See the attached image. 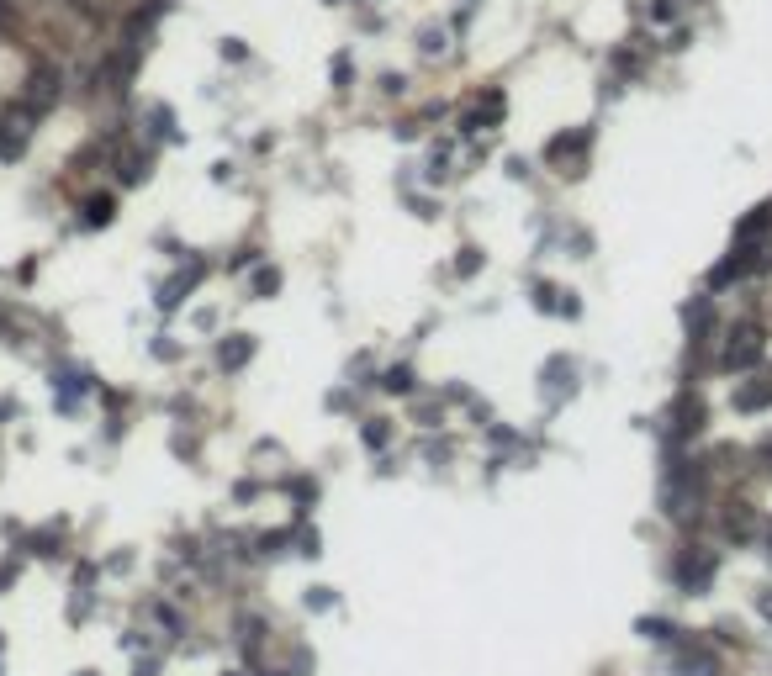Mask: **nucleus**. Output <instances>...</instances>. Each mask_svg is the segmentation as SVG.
Instances as JSON below:
<instances>
[{"instance_id": "obj_17", "label": "nucleus", "mask_w": 772, "mask_h": 676, "mask_svg": "<svg viewBox=\"0 0 772 676\" xmlns=\"http://www.w3.org/2000/svg\"><path fill=\"white\" fill-rule=\"evenodd\" d=\"M640 634H646V640H672V624H667V618H640Z\"/></svg>"}, {"instance_id": "obj_11", "label": "nucleus", "mask_w": 772, "mask_h": 676, "mask_svg": "<svg viewBox=\"0 0 772 676\" xmlns=\"http://www.w3.org/2000/svg\"><path fill=\"white\" fill-rule=\"evenodd\" d=\"M196 280H201V265L180 270L175 280H164V291H159V307H164V312H175V307H180V296H186V291L196 286Z\"/></svg>"}, {"instance_id": "obj_5", "label": "nucleus", "mask_w": 772, "mask_h": 676, "mask_svg": "<svg viewBox=\"0 0 772 676\" xmlns=\"http://www.w3.org/2000/svg\"><path fill=\"white\" fill-rule=\"evenodd\" d=\"M53 101H59V69L38 64V69H32V80H27V106L32 111H48Z\"/></svg>"}, {"instance_id": "obj_12", "label": "nucleus", "mask_w": 772, "mask_h": 676, "mask_svg": "<svg viewBox=\"0 0 772 676\" xmlns=\"http://www.w3.org/2000/svg\"><path fill=\"white\" fill-rule=\"evenodd\" d=\"M767 228H772V206H757V212H751L741 228H735V243H757Z\"/></svg>"}, {"instance_id": "obj_7", "label": "nucleus", "mask_w": 772, "mask_h": 676, "mask_svg": "<svg viewBox=\"0 0 772 676\" xmlns=\"http://www.w3.org/2000/svg\"><path fill=\"white\" fill-rule=\"evenodd\" d=\"M254 360V338L249 333H228L223 344H217V365L223 370H244Z\"/></svg>"}, {"instance_id": "obj_18", "label": "nucleus", "mask_w": 772, "mask_h": 676, "mask_svg": "<svg viewBox=\"0 0 772 676\" xmlns=\"http://www.w3.org/2000/svg\"><path fill=\"white\" fill-rule=\"evenodd\" d=\"M365 444H371V449H381V444H386V423H381V418L365 423Z\"/></svg>"}, {"instance_id": "obj_15", "label": "nucleus", "mask_w": 772, "mask_h": 676, "mask_svg": "<svg viewBox=\"0 0 772 676\" xmlns=\"http://www.w3.org/2000/svg\"><path fill=\"white\" fill-rule=\"evenodd\" d=\"M85 222L90 228H106V222H112V196H90L85 201Z\"/></svg>"}, {"instance_id": "obj_2", "label": "nucleus", "mask_w": 772, "mask_h": 676, "mask_svg": "<svg viewBox=\"0 0 772 676\" xmlns=\"http://www.w3.org/2000/svg\"><path fill=\"white\" fill-rule=\"evenodd\" d=\"M661 507H667V518H677V523L698 518V471L667 476V486H661Z\"/></svg>"}, {"instance_id": "obj_3", "label": "nucleus", "mask_w": 772, "mask_h": 676, "mask_svg": "<svg viewBox=\"0 0 772 676\" xmlns=\"http://www.w3.org/2000/svg\"><path fill=\"white\" fill-rule=\"evenodd\" d=\"M762 349H767V344H762V328H757V323H741V328L730 333L720 365H725V370H751V365L762 360Z\"/></svg>"}, {"instance_id": "obj_22", "label": "nucleus", "mask_w": 772, "mask_h": 676, "mask_svg": "<svg viewBox=\"0 0 772 676\" xmlns=\"http://www.w3.org/2000/svg\"><path fill=\"white\" fill-rule=\"evenodd\" d=\"M445 48V32H424V53H439Z\"/></svg>"}, {"instance_id": "obj_23", "label": "nucleus", "mask_w": 772, "mask_h": 676, "mask_svg": "<svg viewBox=\"0 0 772 676\" xmlns=\"http://www.w3.org/2000/svg\"><path fill=\"white\" fill-rule=\"evenodd\" d=\"M757 608H762V618L772 624V592H762V597H757Z\"/></svg>"}, {"instance_id": "obj_9", "label": "nucleus", "mask_w": 772, "mask_h": 676, "mask_svg": "<svg viewBox=\"0 0 772 676\" xmlns=\"http://www.w3.org/2000/svg\"><path fill=\"white\" fill-rule=\"evenodd\" d=\"M698 428H704V402H698V397H683V402H677V423H672V439L683 444V439H693V434H698Z\"/></svg>"}, {"instance_id": "obj_24", "label": "nucleus", "mask_w": 772, "mask_h": 676, "mask_svg": "<svg viewBox=\"0 0 772 676\" xmlns=\"http://www.w3.org/2000/svg\"><path fill=\"white\" fill-rule=\"evenodd\" d=\"M757 455H762V465H767V471H772V439H767V444L757 449Z\"/></svg>"}, {"instance_id": "obj_14", "label": "nucleus", "mask_w": 772, "mask_h": 676, "mask_svg": "<svg viewBox=\"0 0 772 676\" xmlns=\"http://www.w3.org/2000/svg\"><path fill=\"white\" fill-rule=\"evenodd\" d=\"M582 148H587V133H572V138H550V148H545V154L550 159H572V154H582Z\"/></svg>"}, {"instance_id": "obj_19", "label": "nucleus", "mask_w": 772, "mask_h": 676, "mask_svg": "<svg viewBox=\"0 0 772 676\" xmlns=\"http://www.w3.org/2000/svg\"><path fill=\"white\" fill-rule=\"evenodd\" d=\"M275 286H281V275H275V270H260V275H254V291H260V296H270Z\"/></svg>"}, {"instance_id": "obj_1", "label": "nucleus", "mask_w": 772, "mask_h": 676, "mask_svg": "<svg viewBox=\"0 0 772 676\" xmlns=\"http://www.w3.org/2000/svg\"><path fill=\"white\" fill-rule=\"evenodd\" d=\"M714 571H720V560H714V550H698V544H688V550L677 555V566H672V576H677V587H683V592H709Z\"/></svg>"}, {"instance_id": "obj_21", "label": "nucleus", "mask_w": 772, "mask_h": 676, "mask_svg": "<svg viewBox=\"0 0 772 676\" xmlns=\"http://www.w3.org/2000/svg\"><path fill=\"white\" fill-rule=\"evenodd\" d=\"M328 603H334V592H328V587H318V592H307V608H328Z\"/></svg>"}, {"instance_id": "obj_6", "label": "nucleus", "mask_w": 772, "mask_h": 676, "mask_svg": "<svg viewBox=\"0 0 772 676\" xmlns=\"http://www.w3.org/2000/svg\"><path fill=\"white\" fill-rule=\"evenodd\" d=\"M572 391H577L572 360H550L545 365V402H561V397H572Z\"/></svg>"}, {"instance_id": "obj_10", "label": "nucleus", "mask_w": 772, "mask_h": 676, "mask_svg": "<svg viewBox=\"0 0 772 676\" xmlns=\"http://www.w3.org/2000/svg\"><path fill=\"white\" fill-rule=\"evenodd\" d=\"M720 523H725L730 539H751V534H757V513H751V502H730Z\"/></svg>"}, {"instance_id": "obj_4", "label": "nucleus", "mask_w": 772, "mask_h": 676, "mask_svg": "<svg viewBox=\"0 0 772 676\" xmlns=\"http://www.w3.org/2000/svg\"><path fill=\"white\" fill-rule=\"evenodd\" d=\"M32 138V106H11L0 117V159H16Z\"/></svg>"}, {"instance_id": "obj_8", "label": "nucleus", "mask_w": 772, "mask_h": 676, "mask_svg": "<svg viewBox=\"0 0 772 676\" xmlns=\"http://www.w3.org/2000/svg\"><path fill=\"white\" fill-rule=\"evenodd\" d=\"M762 407H772V375L735 386V412H762Z\"/></svg>"}, {"instance_id": "obj_13", "label": "nucleus", "mask_w": 772, "mask_h": 676, "mask_svg": "<svg viewBox=\"0 0 772 676\" xmlns=\"http://www.w3.org/2000/svg\"><path fill=\"white\" fill-rule=\"evenodd\" d=\"M677 671H683V676H720V661H714L709 650H698V645H693V650L683 655V666H677Z\"/></svg>"}, {"instance_id": "obj_20", "label": "nucleus", "mask_w": 772, "mask_h": 676, "mask_svg": "<svg viewBox=\"0 0 772 676\" xmlns=\"http://www.w3.org/2000/svg\"><path fill=\"white\" fill-rule=\"evenodd\" d=\"M476 265H482V254H476V249H461V265H455V270H461V275H476Z\"/></svg>"}, {"instance_id": "obj_16", "label": "nucleus", "mask_w": 772, "mask_h": 676, "mask_svg": "<svg viewBox=\"0 0 772 676\" xmlns=\"http://www.w3.org/2000/svg\"><path fill=\"white\" fill-rule=\"evenodd\" d=\"M381 386H386V391H413V370H408V365H392V370L381 375Z\"/></svg>"}]
</instances>
